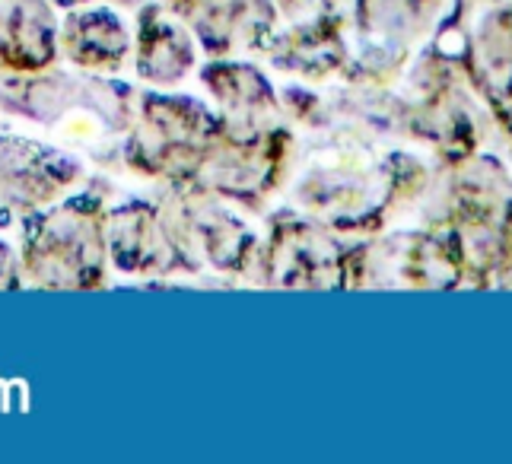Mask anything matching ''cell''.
Masks as SVG:
<instances>
[{"instance_id": "1", "label": "cell", "mask_w": 512, "mask_h": 464, "mask_svg": "<svg viewBox=\"0 0 512 464\" xmlns=\"http://www.w3.org/2000/svg\"><path fill=\"white\" fill-rule=\"evenodd\" d=\"M465 45L474 89L490 102L493 112H503L512 99V0L487 4Z\"/></svg>"}, {"instance_id": "2", "label": "cell", "mask_w": 512, "mask_h": 464, "mask_svg": "<svg viewBox=\"0 0 512 464\" xmlns=\"http://www.w3.org/2000/svg\"><path fill=\"white\" fill-rule=\"evenodd\" d=\"M439 0H363V32L392 45H411L430 26Z\"/></svg>"}, {"instance_id": "3", "label": "cell", "mask_w": 512, "mask_h": 464, "mask_svg": "<svg viewBox=\"0 0 512 464\" xmlns=\"http://www.w3.org/2000/svg\"><path fill=\"white\" fill-rule=\"evenodd\" d=\"M500 118H503V124H506V131L512 134V99L506 102V109L500 112Z\"/></svg>"}]
</instances>
